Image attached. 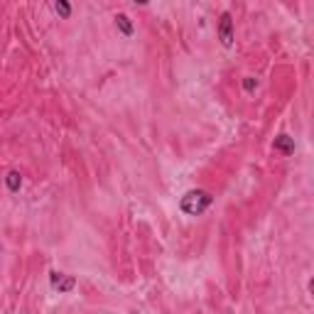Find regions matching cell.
<instances>
[{
    "label": "cell",
    "instance_id": "obj_8",
    "mask_svg": "<svg viewBox=\"0 0 314 314\" xmlns=\"http://www.w3.org/2000/svg\"><path fill=\"white\" fill-rule=\"evenodd\" d=\"M243 89H246L248 93H253V91L258 89V81H255L253 76H246V81H243Z\"/></svg>",
    "mask_w": 314,
    "mask_h": 314
},
{
    "label": "cell",
    "instance_id": "obj_7",
    "mask_svg": "<svg viewBox=\"0 0 314 314\" xmlns=\"http://www.w3.org/2000/svg\"><path fill=\"white\" fill-rule=\"evenodd\" d=\"M54 10H57V15H62V18H69V15H71V5H69V3H64V0L54 3Z\"/></svg>",
    "mask_w": 314,
    "mask_h": 314
},
{
    "label": "cell",
    "instance_id": "obj_1",
    "mask_svg": "<svg viewBox=\"0 0 314 314\" xmlns=\"http://www.w3.org/2000/svg\"><path fill=\"white\" fill-rule=\"evenodd\" d=\"M211 202H214V197L209 192H202V189L199 192H189L182 199V211L189 214V216H199L202 211H206L211 206Z\"/></svg>",
    "mask_w": 314,
    "mask_h": 314
},
{
    "label": "cell",
    "instance_id": "obj_3",
    "mask_svg": "<svg viewBox=\"0 0 314 314\" xmlns=\"http://www.w3.org/2000/svg\"><path fill=\"white\" fill-rule=\"evenodd\" d=\"M272 150H275L277 155H282V157H290V155L294 152V140H292L290 135H277L275 142H272Z\"/></svg>",
    "mask_w": 314,
    "mask_h": 314
},
{
    "label": "cell",
    "instance_id": "obj_2",
    "mask_svg": "<svg viewBox=\"0 0 314 314\" xmlns=\"http://www.w3.org/2000/svg\"><path fill=\"white\" fill-rule=\"evenodd\" d=\"M219 35H221V45L224 47H233V20L228 13L221 15V25H219Z\"/></svg>",
    "mask_w": 314,
    "mask_h": 314
},
{
    "label": "cell",
    "instance_id": "obj_5",
    "mask_svg": "<svg viewBox=\"0 0 314 314\" xmlns=\"http://www.w3.org/2000/svg\"><path fill=\"white\" fill-rule=\"evenodd\" d=\"M115 27H118L125 37H130V35H133V22L128 20V15H115Z\"/></svg>",
    "mask_w": 314,
    "mask_h": 314
},
{
    "label": "cell",
    "instance_id": "obj_6",
    "mask_svg": "<svg viewBox=\"0 0 314 314\" xmlns=\"http://www.w3.org/2000/svg\"><path fill=\"white\" fill-rule=\"evenodd\" d=\"M5 184H8V189H10L13 194H15V192H20V187H22V177H20V172H8Z\"/></svg>",
    "mask_w": 314,
    "mask_h": 314
},
{
    "label": "cell",
    "instance_id": "obj_4",
    "mask_svg": "<svg viewBox=\"0 0 314 314\" xmlns=\"http://www.w3.org/2000/svg\"><path fill=\"white\" fill-rule=\"evenodd\" d=\"M52 285L59 292H69L74 287V277H64V272H52Z\"/></svg>",
    "mask_w": 314,
    "mask_h": 314
},
{
    "label": "cell",
    "instance_id": "obj_9",
    "mask_svg": "<svg viewBox=\"0 0 314 314\" xmlns=\"http://www.w3.org/2000/svg\"><path fill=\"white\" fill-rule=\"evenodd\" d=\"M0 250H3V243H0Z\"/></svg>",
    "mask_w": 314,
    "mask_h": 314
}]
</instances>
